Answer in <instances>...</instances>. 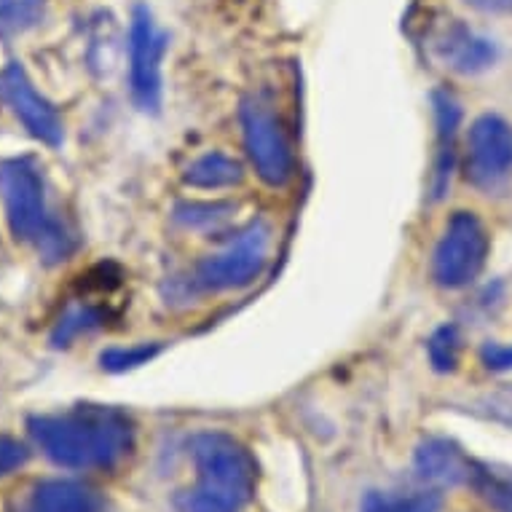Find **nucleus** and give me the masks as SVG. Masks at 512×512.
Here are the masks:
<instances>
[{
	"label": "nucleus",
	"instance_id": "obj_1",
	"mask_svg": "<svg viewBox=\"0 0 512 512\" xmlns=\"http://www.w3.org/2000/svg\"><path fill=\"white\" fill-rule=\"evenodd\" d=\"M41 454L65 470H113L135 448V424L110 405H76L27 421Z\"/></svg>",
	"mask_w": 512,
	"mask_h": 512
},
{
	"label": "nucleus",
	"instance_id": "obj_2",
	"mask_svg": "<svg viewBox=\"0 0 512 512\" xmlns=\"http://www.w3.org/2000/svg\"><path fill=\"white\" fill-rule=\"evenodd\" d=\"M194 459V486L175 494L177 512H242L258 483L255 459L226 432H199L188 440Z\"/></svg>",
	"mask_w": 512,
	"mask_h": 512
},
{
	"label": "nucleus",
	"instance_id": "obj_3",
	"mask_svg": "<svg viewBox=\"0 0 512 512\" xmlns=\"http://www.w3.org/2000/svg\"><path fill=\"white\" fill-rule=\"evenodd\" d=\"M0 199L11 234L33 244L43 261L57 263L73 250V236L46 207L43 180L30 159L0 161Z\"/></svg>",
	"mask_w": 512,
	"mask_h": 512
},
{
	"label": "nucleus",
	"instance_id": "obj_4",
	"mask_svg": "<svg viewBox=\"0 0 512 512\" xmlns=\"http://www.w3.org/2000/svg\"><path fill=\"white\" fill-rule=\"evenodd\" d=\"M271 228L263 220H255L236 236L234 242L210 258H204L191 274V290L223 293L255 282L269 261Z\"/></svg>",
	"mask_w": 512,
	"mask_h": 512
},
{
	"label": "nucleus",
	"instance_id": "obj_5",
	"mask_svg": "<svg viewBox=\"0 0 512 512\" xmlns=\"http://www.w3.org/2000/svg\"><path fill=\"white\" fill-rule=\"evenodd\" d=\"M488 258V234L472 212H454L435 252L432 279L445 290H459L478 279Z\"/></svg>",
	"mask_w": 512,
	"mask_h": 512
},
{
	"label": "nucleus",
	"instance_id": "obj_6",
	"mask_svg": "<svg viewBox=\"0 0 512 512\" xmlns=\"http://www.w3.org/2000/svg\"><path fill=\"white\" fill-rule=\"evenodd\" d=\"M239 116H242L244 148L258 177L271 188L285 185L293 177V148L287 143L277 113L261 97H247Z\"/></svg>",
	"mask_w": 512,
	"mask_h": 512
},
{
	"label": "nucleus",
	"instance_id": "obj_7",
	"mask_svg": "<svg viewBox=\"0 0 512 512\" xmlns=\"http://www.w3.org/2000/svg\"><path fill=\"white\" fill-rule=\"evenodd\" d=\"M167 33L153 25L151 11L137 6L129 30V86L132 100L145 113H159L161 59L167 54Z\"/></svg>",
	"mask_w": 512,
	"mask_h": 512
},
{
	"label": "nucleus",
	"instance_id": "obj_8",
	"mask_svg": "<svg viewBox=\"0 0 512 512\" xmlns=\"http://www.w3.org/2000/svg\"><path fill=\"white\" fill-rule=\"evenodd\" d=\"M464 169H467V180L483 191H491L510 177L512 126L504 118L486 113L470 126Z\"/></svg>",
	"mask_w": 512,
	"mask_h": 512
},
{
	"label": "nucleus",
	"instance_id": "obj_9",
	"mask_svg": "<svg viewBox=\"0 0 512 512\" xmlns=\"http://www.w3.org/2000/svg\"><path fill=\"white\" fill-rule=\"evenodd\" d=\"M0 97L35 140H41L51 148L62 145L65 129H62L57 110L35 92V86L30 84V78H27L25 68L19 62H11L0 73Z\"/></svg>",
	"mask_w": 512,
	"mask_h": 512
},
{
	"label": "nucleus",
	"instance_id": "obj_10",
	"mask_svg": "<svg viewBox=\"0 0 512 512\" xmlns=\"http://www.w3.org/2000/svg\"><path fill=\"white\" fill-rule=\"evenodd\" d=\"M11 512H113L108 496L81 480H35L17 496Z\"/></svg>",
	"mask_w": 512,
	"mask_h": 512
},
{
	"label": "nucleus",
	"instance_id": "obj_11",
	"mask_svg": "<svg viewBox=\"0 0 512 512\" xmlns=\"http://www.w3.org/2000/svg\"><path fill=\"white\" fill-rule=\"evenodd\" d=\"M435 51L437 57L445 62V68L456 70L462 76L483 73V70H488L496 62L494 43L475 35L462 22H451V25L437 33Z\"/></svg>",
	"mask_w": 512,
	"mask_h": 512
},
{
	"label": "nucleus",
	"instance_id": "obj_12",
	"mask_svg": "<svg viewBox=\"0 0 512 512\" xmlns=\"http://www.w3.org/2000/svg\"><path fill=\"white\" fill-rule=\"evenodd\" d=\"M413 467L421 480L435 483V486H459L470 480L472 459L464 456V451L445 437H429L416 448Z\"/></svg>",
	"mask_w": 512,
	"mask_h": 512
},
{
	"label": "nucleus",
	"instance_id": "obj_13",
	"mask_svg": "<svg viewBox=\"0 0 512 512\" xmlns=\"http://www.w3.org/2000/svg\"><path fill=\"white\" fill-rule=\"evenodd\" d=\"M435 118H437V156H435V177H432V191L435 199L445 194L451 183L456 159V126H459V105L451 94L435 92Z\"/></svg>",
	"mask_w": 512,
	"mask_h": 512
},
{
	"label": "nucleus",
	"instance_id": "obj_14",
	"mask_svg": "<svg viewBox=\"0 0 512 512\" xmlns=\"http://www.w3.org/2000/svg\"><path fill=\"white\" fill-rule=\"evenodd\" d=\"M242 164L223 153H207L185 169V183L194 188H228L242 183Z\"/></svg>",
	"mask_w": 512,
	"mask_h": 512
},
{
	"label": "nucleus",
	"instance_id": "obj_15",
	"mask_svg": "<svg viewBox=\"0 0 512 512\" xmlns=\"http://www.w3.org/2000/svg\"><path fill=\"white\" fill-rule=\"evenodd\" d=\"M467 486L478 491V496L486 504H491L496 512H512V472L491 467V464L472 462L470 480Z\"/></svg>",
	"mask_w": 512,
	"mask_h": 512
},
{
	"label": "nucleus",
	"instance_id": "obj_16",
	"mask_svg": "<svg viewBox=\"0 0 512 512\" xmlns=\"http://www.w3.org/2000/svg\"><path fill=\"white\" fill-rule=\"evenodd\" d=\"M46 0H0V35L14 38L41 22Z\"/></svg>",
	"mask_w": 512,
	"mask_h": 512
},
{
	"label": "nucleus",
	"instance_id": "obj_17",
	"mask_svg": "<svg viewBox=\"0 0 512 512\" xmlns=\"http://www.w3.org/2000/svg\"><path fill=\"white\" fill-rule=\"evenodd\" d=\"M443 502L435 491H419V494L392 496V494H368L360 512H440Z\"/></svg>",
	"mask_w": 512,
	"mask_h": 512
},
{
	"label": "nucleus",
	"instance_id": "obj_18",
	"mask_svg": "<svg viewBox=\"0 0 512 512\" xmlns=\"http://www.w3.org/2000/svg\"><path fill=\"white\" fill-rule=\"evenodd\" d=\"M429 362L432 368L440 370V373H451L459 365V357H462V336L456 325H443L440 330L432 333L429 338Z\"/></svg>",
	"mask_w": 512,
	"mask_h": 512
},
{
	"label": "nucleus",
	"instance_id": "obj_19",
	"mask_svg": "<svg viewBox=\"0 0 512 512\" xmlns=\"http://www.w3.org/2000/svg\"><path fill=\"white\" fill-rule=\"evenodd\" d=\"M102 314L100 309H94V306H78V309H70L65 317L59 319L57 330L51 333V344L54 346H68L73 338H78L81 333H89V330L100 328Z\"/></svg>",
	"mask_w": 512,
	"mask_h": 512
},
{
	"label": "nucleus",
	"instance_id": "obj_20",
	"mask_svg": "<svg viewBox=\"0 0 512 512\" xmlns=\"http://www.w3.org/2000/svg\"><path fill=\"white\" fill-rule=\"evenodd\" d=\"M161 352V344H135V346H116V349H108V352L100 354V365L110 373H124V370H135L140 365H148V362Z\"/></svg>",
	"mask_w": 512,
	"mask_h": 512
},
{
	"label": "nucleus",
	"instance_id": "obj_21",
	"mask_svg": "<svg viewBox=\"0 0 512 512\" xmlns=\"http://www.w3.org/2000/svg\"><path fill=\"white\" fill-rule=\"evenodd\" d=\"M27 459H30V451L25 443H19L17 437L0 435V478L25 467Z\"/></svg>",
	"mask_w": 512,
	"mask_h": 512
},
{
	"label": "nucleus",
	"instance_id": "obj_22",
	"mask_svg": "<svg viewBox=\"0 0 512 512\" xmlns=\"http://www.w3.org/2000/svg\"><path fill=\"white\" fill-rule=\"evenodd\" d=\"M480 360L488 370H496V373H504V370H512V346L507 344H486L480 349Z\"/></svg>",
	"mask_w": 512,
	"mask_h": 512
},
{
	"label": "nucleus",
	"instance_id": "obj_23",
	"mask_svg": "<svg viewBox=\"0 0 512 512\" xmlns=\"http://www.w3.org/2000/svg\"><path fill=\"white\" fill-rule=\"evenodd\" d=\"M467 3L491 14H512V0H467Z\"/></svg>",
	"mask_w": 512,
	"mask_h": 512
}]
</instances>
